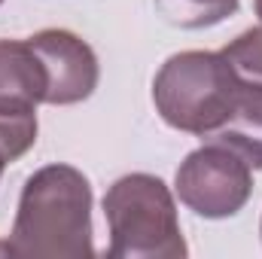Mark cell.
Listing matches in <instances>:
<instances>
[{"label":"cell","instance_id":"277c9868","mask_svg":"<svg viewBox=\"0 0 262 259\" xmlns=\"http://www.w3.org/2000/svg\"><path fill=\"white\" fill-rule=\"evenodd\" d=\"M253 168L229 146L204 143L177 168L174 192L204 220L235 217L253 195Z\"/></svg>","mask_w":262,"mask_h":259},{"label":"cell","instance_id":"9c48e42d","mask_svg":"<svg viewBox=\"0 0 262 259\" xmlns=\"http://www.w3.org/2000/svg\"><path fill=\"white\" fill-rule=\"evenodd\" d=\"M37 143V110H0V156L21 159Z\"/></svg>","mask_w":262,"mask_h":259},{"label":"cell","instance_id":"7a4b0ae2","mask_svg":"<svg viewBox=\"0 0 262 259\" xmlns=\"http://www.w3.org/2000/svg\"><path fill=\"white\" fill-rule=\"evenodd\" d=\"M241 79L220 52H177L152 79V104L177 131L207 137L220 128L238 98Z\"/></svg>","mask_w":262,"mask_h":259},{"label":"cell","instance_id":"9a60e30c","mask_svg":"<svg viewBox=\"0 0 262 259\" xmlns=\"http://www.w3.org/2000/svg\"><path fill=\"white\" fill-rule=\"evenodd\" d=\"M0 3H3V0H0Z\"/></svg>","mask_w":262,"mask_h":259},{"label":"cell","instance_id":"3957f363","mask_svg":"<svg viewBox=\"0 0 262 259\" xmlns=\"http://www.w3.org/2000/svg\"><path fill=\"white\" fill-rule=\"evenodd\" d=\"M110 259H183L186 241L171 189L152 174H125L104 195Z\"/></svg>","mask_w":262,"mask_h":259},{"label":"cell","instance_id":"5bb4252c","mask_svg":"<svg viewBox=\"0 0 262 259\" xmlns=\"http://www.w3.org/2000/svg\"><path fill=\"white\" fill-rule=\"evenodd\" d=\"M259 232H262V223H259Z\"/></svg>","mask_w":262,"mask_h":259},{"label":"cell","instance_id":"5b68a950","mask_svg":"<svg viewBox=\"0 0 262 259\" xmlns=\"http://www.w3.org/2000/svg\"><path fill=\"white\" fill-rule=\"evenodd\" d=\"M28 43L46 73V104L67 107L92 98L101 70L95 49L82 37L61 28H46L28 37Z\"/></svg>","mask_w":262,"mask_h":259},{"label":"cell","instance_id":"8992f818","mask_svg":"<svg viewBox=\"0 0 262 259\" xmlns=\"http://www.w3.org/2000/svg\"><path fill=\"white\" fill-rule=\"evenodd\" d=\"M46 104V73L28 40H0V110Z\"/></svg>","mask_w":262,"mask_h":259},{"label":"cell","instance_id":"30bf717a","mask_svg":"<svg viewBox=\"0 0 262 259\" xmlns=\"http://www.w3.org/2000/svg\"><path fill=\"white\" fill-rule=\"evenodd\" d=\"M235 76L247 85H262V28H250L241 37H235L223 52H220Z\"/></svg>","mask_w":262,"mask_h":259},{"label":"cell","instance_id":"4fadbf2b","mask_svg":"<svg viewBox=\"0 0 262 259\" xmlns=\"http://www.w3.org/2000/svg\"><path fill=\"white\" fill-rule=\"evenodd\" d=\"M3 168H6V159H3V156H0V174H3Z\"/></svg>","mask_w":262,"mask_h":259},{"label":"cell","instance_id":"52a82bcc","mask_svg":"<svg viewBox=\"0 0 262 259\" xmlns=\"http://www.w3.org/2000/svg\"><path fill=\"white\" fill-rule=\"evenodd\" d=\"M204 140L229 146L250 168H262V85L241 82L229 119Z\"/></svg>","mask_w":262,"mask_h":259},{"label":"cell","instance_id":"7c38bea8","mask_svg":"<svg viewBox=\"0 0 262 259\" xmlns=\"http://www.w3.org/2000/svg\"><path fill=\"white\" fill-rule=\"evenodd\" d=\"M0 253H9V241H6V244H0ZM9 256H12V253H9Z\"/></svg>","mask_w":262,"mask_h":259},{"label":"cell","instance_id":"ba28073f","mask_svg":"<svg viewBox=\"0 0 262 259\" xmlns=\"http://www.w3.org/2000/svg\"><path fill=\"white\" fill-rule=\"evenodd\" d=\"M159 12L177 28H210L238 9V0H156Z\"/></svg>","mask_w":262,"mask_h":259},{"label":"cell","instance_id":"8fae6325","mask_svg":"<svg viewBox=\"0 0 262 259\" xmlns=\"http://www.w3.org/2000/svg\"><path fill=\"white\" fill-rule=\"evenodd\" d=\"M253 6H256V15L262 18V0H253Z\"/></svg>","mask_w":262,"mask_h":259},{"label":"cell","instance_id":"6da1fadb","mask_svg":"<svg viewBox=\"0 0 262 259\" xmlns=\"http://www.w3.org/2000/svg\"><path fill=\"white\" fill-rule=\"evenodd\" d=\"M9 253L21 259H89L92 186L73 165H46L21 189Z\"/></svg>","mask_w":262,"mask_h":259}]
</instances>
